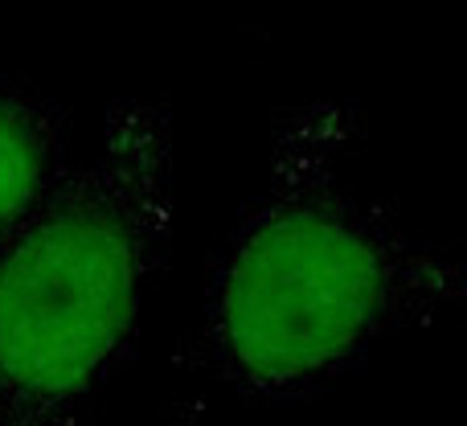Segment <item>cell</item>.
<instances>
[{
	"mask_svg": "<svg viewBox=\"0 0 467 426\" xmlns=\"http://www.w3.org/2000/svg\"><path fill=\"white\" fill-rule=\"evenodd\" d=\"M0 250H5V242H0Z\"/></svg>",
	"mask_w": 467,
	"mask_h": 426,
	"instance_id": "cell-4",
	"label": "cell"
},
{
	"mask_svg": "<svg viewBox=\"0 0 467 426\" xmlns=\"http://www.w3.org/2000/svg\"><path fill=\"white\" fill-rule=\"evenodd\" d=\"M463 296L460 255L369 185L357 107L316 99L275 128L266 181L222 246L181 361L246 402H304Z\"/></svg>",
	"mask_w": 467,
	"mask_h": 426,
	"instance_id": "cell-1",
	"label": "cell"
},
{
	"mask_svg": "<svg viewBox=\"0 0 467 426\" xmlns=\"http://www.w3.org/2000/svg\"><path fill=\"white\" fill-rule=\"evenodd\" d=\"M172 115L119 99L0 250V426H90L131 353L172 230Z\"/></svg>",
	"mask_w": 467,
	"mask_h": 426,
	"instance_id": "cell-2",
	"label": "cell"
},
{
	"mask_svg": "<svg viewBox=\"0 0 467 426\" xmlns=\"http://www.w3.org/2000/svg\"><path fill=\"white\" fill-rule=\"evenodd\" d=\"M74 169L70 115L37 87L0 74V242H8Z\"/></svg>",
	"mask_w": 467,
	"mask_h": 426,
	"instance_id": "cell-3",
	"label": "cell"
}]
</instances>
